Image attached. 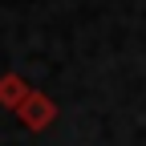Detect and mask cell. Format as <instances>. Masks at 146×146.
I'll return each instance as SVG.
<instances>
[{
    "mask_svg": "<svg viewBox=\"0 0 146 146\" xmlns=\"http://www.w3.org/2000/svg\"><path fill=\"white\" fill-rule=\"evenodd\" d=\"M0 94H4V102H12V98H21V81H16V77H8Z\"/></svg>",
    "mask_w": 146,
    "mask_h": 146,
    "instance_id": "obj_1",
    "label": "cell"
}]
</instances>
